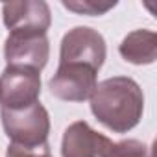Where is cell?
<instances>
[{
	"label": "cell",
	"mask_w": 157,
	"mask_h": 157,
	"mask_svg": "<svg viewBox=\"0 0 157 157\" xmlns=\"http://www.w3.org/2000/svg\"><path fill=\"white\" fill-rule=\"evenodd\" d=\"M89 102L96 120L113 133L131 131L144 113L142 89L128 76H113L100 82Z\"/></svg>",
	"instance_id": "cell-1"
},
{
	"label": "cell",
	"mask_w": 157,
	"mask_h": 157,
	"mask_svg": "<svg viewBox=\"0 0 157 157\" xmlns=\"http://www.w3.org/2000/svg\"><path fill=\"white\" fill-rule=\"evenodd\" d=\"M2 128L11 144L22 148H41L48 144L50 115L41 102L22 109H2L0 107Z\"/></svg>",
	"instance_id": "cell-2"
},
{
	"label": "cell",
	"mask_w": 157,
	"mask_h": 157,
	"mask_svg": "<svg viewBox=\"0 0 157 157\" xmlns=\"http://www.w3.org/2000/svg\"><path fill=\"white\" fill-rule=\"evenodd\" d=\"M105 56H107V46L104 35L89 26H76L68 30L61 39L59 65L80 63L98 72L105 61Z\"/></svg>",
	"instance_id": "cell-3"
},
{
	"label": "cell",
	"mask_w": 157,
	"mask_h": 157,
	"mask_svg": "<svg viewBox=\"0 0 157 157\" xmlns=\"http://www.w3.org/2000/svg\"><path fill=\"white\" fill-rule=\"evenodd\" d=\"M41 72L28 67H8L0 74V107L22 109L39 102Z\"/></svg>",
	"instance_id": "cell-4"
},
{
	"label": "cell",
	"mask_w": 157,
	"mask_h": 157,
	"mask_svg": "<svg viewBox=\"0 0 157 157\" xmlns=\"http://www.w3.org/2000/svg\"><path fill=\"white\" fill-rule=\"evenodd\" d=\"M98 85V72L87 65L65 63L59 65L48 82L52 96L63 102H85Z\"/></svg>",
	"instance_id": "cell-5"
},
{
	"label": "cell",
	"mask_w": 157,
	"mask_h": 157,
	"mask_svg": "<svg viewBox=\"0 0 157 157\" xmlns=\"http://www.w3.org/2000/svg\"><path fill=\"white\" fill-rule=\"evenodd\" d=\"M50 57V41L46 33L10 32L4 41V59L8 67H28L43 70Z\"/></svg>",
	"instance_id": "cell-6"
},
{
	"label": "cell",
	"mask_w": 157,
	"mask_h": 157,
	"mask_svg": "<svg viewBox=\"0 0 157 157\" xmlns=\"http://www.w3.org/2000/svg\"><path fill=\"white\" fill-rule=\"evenodd\" d=\"M115 142L94 131L85 120L72 122L61 140V157H115Z\"/></svg>",
	"instance_id": "cell-7"
},
{
	"label": "cell",
	"mask_w": 157,
	"mask_h": 157,
	"mask_svg": "<svg viewBox=\"0 0 157 157\" xmlns=\"http://www.w3.org/2000/svg\"><path fill=\"white\" fill-rule=\"evenodd\" d=\"M2 21L10 32L46 33L52 24V13L44 0L6 2L2 6Z\"/></svg>",
	"instance_id": "cell-8"
},
{
	"label": "cell",
	"mask_w": 157,
	"mask_h": 157,
	"mask_svg": "<svg viewBox=\"0 0 157 157\" xmlns=\"http://www.w3.org/2000/svg\"><path fill=\"white\" fill-rule=\"evenodd\" d=\"M118 52L128 63L151 65L157 59V33L151 30H133L122 39Z\"/></svg>",
	"instance_id": "cell-9"
},
{
	"label": "cell",
	"mask_w": 157,
	"mask_h": 157,
	"mask_svg": "<svg viewBox=\"0 0 157 157\" xmlns=\"http://www.w3.org/2000/svg\"><path fill=\"white\" fill-rule=\"evenodd\" d=\"M117 6V0H63V8L68 11H74L78 15H87V17H100L105 15L109 10Z\"/></svg>",
	"instance_id": "cell-10"
},
{
	"label": "cell",
	"mask_w": 157,
	"mask_h": 157,
	"mask_svg": "<svg viewBox=\"0 0 157 157\" xmlns=\"http://www.w3.org/2000/svg\"><path fill=\"white\" fill-rule=\"evenodd\" d=\"M113 155L115 157H151V151L148 144L137 139H126V140L115 142Z\"/></svg>",
	"instance_id": "cell-11"
},
{
	"label": "cell",
	"mask_w": 157,
	"mask_h": 157,
	"mask_svg": "<svg viewBox=\"0 0 157 157\" xmlns=\"http://www.w3.org/2000/svg\"><path fill=\"white\" fill-rule=\"evenodd\" d=\"M6 157H52L48 144L41 146V148H22L17 144H10Z\"/></svg>",
	"instance_id": "cell-12"
}]
</instances>
